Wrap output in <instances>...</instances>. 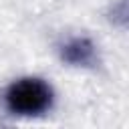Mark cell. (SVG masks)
I'll return each instance as SVG.
<instances>
[{"instance_id":"obj_1","label":"cell","mask_w":129,"mask_h":129,"mask_svg":"<svg viewBox=\"0 0 129 129\" xmlns=\"http://www.w3.org/2000/svg\"><path fill=\"white\" fill-rule=\"evenodd\" d=\"M54 105V91L40 77H22L12 81L4 91V107L16 117H40Z\"/></svg>"},{"instance_id":"obj_2","label":"cell","mask_w":129,"mask_h":129,"mask_svg":"<svg viewBox=\"0 0 129 129\" xmlns=\"http://www.w3.org/2000/svg\"><path fill=\"white\" fill-rule=\"evenodd\" d=\"M60 60L71 67H93L97 62V46L87 36H71L58 46Z\"/></svg>"}]
</instances>
